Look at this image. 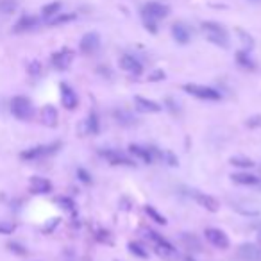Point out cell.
<instances>
[{
  "label": "cell",
  "instance_id": "cell-7",
  "mask_svg": "<svg viewBox=\"0 0 261 261\" xmlns=\"http://www.w3.org/2000/svg\"><path fill=\"white\" fill-rule=\"evenodd\" d=\"M204 236H206V240L211 243V245L217 247V249H220V250L229 249V245H231V242H229L227 234H225V232L222 231V229L207 227L206 231H204Z\"/></svg>",
  "mask_w": 261,
  "mask_h": 261
},
{
  "label": "cell",
  "instance_id": "cell-39",
  "mask_svg": "<svg viewBox=\"0 0 261 261\" xmlns=\"http://www.w3.org/2000/svg\"><path fill=\"white\" fill-rule=\"evenodd\" d=\"M167 160H168V165H172V167H175V165H177V160H175L174 154L168 152V154H167Z\"/></svg>",
  "mask_w": 261,
  "mask_h": 261
},
{
  "label": "cell",
  "instance_id": "cell-6",
  "mask_svg": "<svg viewBox=\"0 0 261 261\" xmlns=\"http://www.w3.org/2000/svg\"><path fill=\"white\" fill-rule=\"evenodd\" d=\"M182 90L188 95H193V97L200 98V100H220L222 98L218 90H215V88H211V86H202V84L188 83L182 86Z\"/></svg>",
  "mask_w": 261,
  "mask_h": 261
},
{
  "label": "cell",
  "instance_id": "cell-25",
  "mask_svg": "<svg viewBox=\"0 0 261 261\" xmlns=\"http://www.w3.org/2000/svg\"><path fill=\"white\" fill-rule=\"evenodd\" d=\"M77 18V15L75 13H59V15H56L54 18H50L48 20V25H52V27H56V25H63V23H68V22H72V20H75Z\"/></svg>",
  "mask_w": 261,
  "mask_h": 261
},
{
  "label": "cell",
  "instance_id": "cell-12",
  "mask_svg": "<svg viewBox=\"0 0 261 261\" xmlns=\"http://www.w3.org/2000/svg\"><path fill=\"white\" fill-rule=\"evenodd\" d=\"M120 66H122V70H125L127 73H130V75L138 77L143 73L142 61H140L138 58H135L133 54H123L122 58H120Z\"/></svg>",
  "mask_w": 261,
  "mask_h": 261
},
{
  "label": "cell",
  "instance_id": "cell-9",
  "mask_svg": "<svg viewBox=\"0 0 261 261\" xmlns=\"http://www.w3.org/2000/svg\"><path fill=\"white\" fill-rule=\"evenodd\" d=\"M73 50L72 48H61V50H58V52H54L52 54V58H50V63H52V66H54L56 70H66V68H70V65H72V61H73Z\"/></svg>",
  "mask_w": 261,
  "mask_h": 261
},
{
  "label": "cell",
  "instance_id": "cell-10",
  "mask_svg": "<svg viewBox=\"0 0 261 261\" xmlns=\"http://www.w3.org/2000/svg\"><path fill=\"white\" fill-rule=\"evenodd\" d=\"M129 152L135 158H138V160L145 165H150L154 161V158L160 156V152H158L154 147H142V145H136V143H130Z\"/></svg>",
  "mask_w": 261,
  "mask_h": 261
},
{
  "label": "cell",
  "instance_id": "cell-36",
  "mask_svg": "<svg viewBox=\"0 0 261 261\" xmlns=\"http://www.w3.org/2000/svg\"><path fill=\"white\" fill-rule=\"evenodd\" d=\"M58 202L63 204V207H66V210H73V200L68 199V197H59Z\"/></svg>",
  "mask_w": 261,
  "mask_h": 261
},
{
  "label": "cell",
  "instance_id": "cell-22",
  "mask_svg": "<svg viewBox=\"0 0 261 261\" xmlns=\"http://www.w3.org/2000/svg\"><path fill=\"white\" fill-rule=\"evenodd\" d=\"M236 61H238V65L242 66V68H245V70H254V68H256V63H254V59L250 58L247 50H240L238 54H236Z\"/></svg>",
  "mask_w": 261,
  "mask_h": 261
},
{
  "label": "cell",
  "instance_id": "cell-17",
  "mask_svg": "<svg viewBox=\"0 0 261 261\" xmlns=\"http://www.w3.org/2000/svg\"><path fill=\"white\" fill-rule=\"evenodd\" d=\"M193 199L195 202L199 204L200 207H204L206 211H211V213H217L220 210V204L215 197L207 195V193H202V192H193Z\"/></svg>",
  "mask_w": 261,
  "mask_h": 261
},
{
  "label": "cell",
  "instance_id": "cell-35",
  "mask_svg": "<svg viewBox=\"0 0 261 261\" xmlns=\"http://www.w3.org/2000/svg\"><path fill=\"white\" fill-rule=\"evenodd\" d=\"M77 177H79L83 182H86V185H90V182H91V175L88 174L84 168H79V170H77Z\"/></svg>",
  "mask_w": 261,
  "mask_h": 261
},
{
  "label": "cell",
  "instance_id": "cell-21",
  "mask_svg": "<svg viewBox=\"0 0 261 261\" xmlns=\"http://www.w3.org/2000/svg\"><path fill=\"white\" fill-rule=\"evenodd\" d=\"M58 118H59V115H58V109L54 108V106H45L43 109H41V122L45 123L47 127H56L58 125Z\"/></svg>",
  "mask_w": 261,
  "mask_h": 261
},
{
  "label": "cell",
  "instance_id": "cell-40",
  "mask_svg": "<svg viewBox=\"0 0 261 261\" xmlns=\"http://www.w3.org/2000/svg\"><path fill=\"white\" fill-rule=\"evenodd\" d=\"M249 2H254V4H257V2H261V0H249Z\"/></svg>",
  "mask_w": 261,
  "mask_h": 261
},
{
  "label": "cell",
  "instance_id": "cell-29",
  "mask_svg": "<svg viewBox=\"0 0 261 261\" xmlns=\"http://www.w3.org/2000/svg\"><path fill=\"white\" fill-rule=\"evenodd\" d=\"M229 163L232 165V167H238V168H252L254 167V161L250 160V158H243V156H234L229 160Z\"/></svg>",
  "mask_w": 261,
  "mask_h": 261
},
{
  "label": "cell",
  "instance_id": "cell-30",
  "mask_svg": "<svg viewBox=\"0 0 261 261\" xmlns=\"http://www.w3.org/2000/svg\"><path fill=\"white\" fill-rule=\"evenodd\" d=\"M182 243H185V245L188 247L190 250H195V252H199V250H200L199 240H197L195 236L188 234V232H182Z\"/></svg>",
  "mask_w": 261,
  "mask_h": 261
},
{
  "label": "cell",
  "instance_id": "cell-1",
  "mask_svg": "<svg viewBox=\"0 0 261 261\" xmlns=\"http://www.w3.org/2000/svg\"><path fill=\"white\" fill-rule=\"evenodd\" d=\"M168 15H170V8H168L167 4H163V2H156V0L143 4L142 11H140L143 25H145V29L152 34L158 33V23H160L161 20L167 18Z\"/></svg>",
  "mask_w": 261,
  "mask_h": 261
},
{
  "label": "cell",
  "instance_id": "cell-28",
  "mask_svg": "<svg viewBox=\"0 0 261 261\" xmlns=\"http://www.w3.org/2000/svg\"><path fill=\"white\" fill-rule=\"evenodd\" d=\"M127 247H129V252H130V254H135L136 257H142V259H145V257H149V250H147L145 247L142 245V243L130 242Z\"/></svg>",
  "mask_w": 261,
  "mask_h": 261
},
{
  "label": "cell",
  "instance_id": "cell-4",
  "mask_svg": "<svg viewBox=\"0 0 261 261\" xmlns=\"http://www.w3.org/2000/svg\"><path fill=\"white\" fill-rule=\"evenodd\" d=\"M61 147L59 142H54V143H47V145H36V147H31V149L23 150L20 154L23 161H36V160H43V158H48L52 154H56Z\"/></svg>",
  "mask_w": 261,
  "mask_h": 261
},
{
  "label": "cell",
  "instance_id": "cell-27",
  "mask_svg": "<svg viewBox=\"0 0 261 261\" xmlns=\"http://www.w3.org/2000/svg\"><path fill=\"white\" fill-rule=\"evenodd\" d=\"M18 6V0H0V15H13Z\"/></svg>",
  "mask_w": 261,
  "mask_h": 261
},
{
  "label": "cell",
  "instance_id": "cell-18",
  "mask_svg": "<svg viewBox=\"0 0 261 261\" xmlns=\"http://www.w3.org/2000/svg\"><path fill=\"white\" fill-rule=\"evenodd\" d=\"M38 23H40V20H38L36 16L23 15L22 18H20L18 22L15 23V27H13V33H15V34L29 33V31L36 29V27H38Z\"/></svg>",
  "mask_w": 261,
  "mask_h": 261
},
{
  "label": "cell",
  "instance_id": "cell-14",
  "mask_svg": "<svg viewBox=\"0 0 261 261\" xmlns=\"http://www.w3.org/2000/svg\"><path fill=\"white\" fill-rule=\"evenodd\" d=\"M172 38L179 45H188L190 40H192V29L185 22H175L172 25Z\"/></svg>",
  "mask_w": 261,
  "mask_h": 261
},
{
  "label": "cell",
  "instance_id": "cell-33",
  "mask_svg": "<svg viewBox=\"0 0 261 261\" xmlns=\"http://www.w3.org/2000/svg\"><path fill=\"white\" fill-rule=\"evenodd\" d=\"M41 70H43V66H41L40 61H31L29 65H27V72H29V75H33V77L41 75Z\"/></svg>",
  "mask_w": 261,
  "mask_h": 261
},
{
  "label": "cell",
  "instance_id": "cell-11",
  "mask_svg": "<svg viewBox=\"0 0 261 261\" xmlns=\"http://www.w3.org/2000/svg\"><path fill=\"white\" fill-rule=\"evenodd\" d=\"M100 48V36L98 33H86L79 41V50L86 56H91Z\"/></svg>",
  "mask_w": 261,
  "mask_h": 261
},
{
  "label": "cell",
  "instance_id": "cell-13",
  "mask_svg": "<svg viewBox=\"0 0 261 261\" xmlns=\"http://www.w3.org/2000/svg\"><path fill=\"white\" fill-rule=\"evenodd\" d=\"M59 91H61V104L65 106L66 109H70V111L75 109L77 104H79V97H77V93L73 91V88L66 83H61L59 84Z\"/></svg>",
  "mask_w": 261,
  "mask_h": 261
},
{
  "label": "cell",
  "instance_id": "cell-16",
  "mask_svg": "<svg viewBox=\"0 0 261 261\" xmlns=\"http://www.w3.org/2000/svg\"><path fill=\"white\" fill-rule=\"evenodd\" d=\"M238 257L243 261H261V247L254 243H243L238 249Z\"/></svg>",
  "mask_w": 261,
  "mask_h": 261
},
{
  "label": "cell",
  "instance_id": "cell-24",
  "mask_svg": "<svg viewBox=\"0 0 261 261\" xmlns=\"http://www.w3.org/2000/svg\"><path fill=\"white\" fill-rule=\"evenodd\" d=\"M59 13H61V2H50V4L43 6V9H41V15H43V18L47 22L50 18H54L56 15H59Z\"/></svg>",
  "mask_w": 261,
  "mask_h": 261
},
{
  "label": "cell",
  "instance_id": "cell-26",
  "mask_svg": "<svg viewBox=\"0 0 261 261\" xmlns=\"http://www.w3.org/2000/svg\"><path fill=\"white\" fill-rule=\"evenodd\" d=\"M113 115H115L116 122L122 123V125H133L135 123V116L130 115L129 111H125V109H116Z\"/></svg>",
  "mask_w": 261,
  "mask_h": 261
},
{
  "label": "cell",
  "instance_id": "cell-38",
  "mask_svg": "<svg viewBox=\"0 0 261 261\" xmlns=\"http://www.w3.org/2000/svg\"><path fill=\"white\" fill-rule=\"evenodd\" d=\"M161 79H165V72H161V70H158V72L150 77V81H161Z\"/></svg>",
  "mask_w": 261,
  "mask_h": 261
},
{
  "label": "cell",
  "instance_id": "cell-3",
  "mask_svg": "<svg viewBox=\"0 0 261 261\" xmlns=\"http://www.w3.org/2000/svg\"><path fill=\"white\" fill-rule=\"evenodd\" d=\"M11 113L18 120H31L34 116V106L29 97L16 95L11 98Z\"/></svg>",
  "mask_w": 261,
  "mask_h": 261
},
{
  "label": "cell",
  "instance_id": "cell-37",
  "mask_svg": "<svg viewBox=\"0 0 261 261\" xmlns=\"http://www.w3.org/2000/svg\"><path fill=\"white\" fill-rule=\"evenodd\" d=\"M13 231H15V225L0 224V234H11Z\"/></svg>",
  "mask_w": 261,
  "mask_h": 261
},
{
  "label": "cell",
  "instance_id": "cell-32",
  "mask_svg": "<svg viewBox=\"0 0 261 261\" xmlns=\"http://www.w3.org/2000/svg\"><path fill=\"white\" fill-rule=\"evenodd\" d=\"M238 34H240V38H242L243 50H247V52L252 50V48H254V40H252V36H249V34H247L245 31H242V29H238Z\"/></svg>",
  "mask_w": 261,
  "mask_h": 261
},
{
  "label": "cell",
  "instance_id": "cell-8",
  "mask_svg": "<svg viewBox=\"0 0 261 261\" xmlns=\"http://www.w3.org/2000/svg\"><path fill=\"white\" fill-rule=\"evenodd\" d=\"M100 156L106 158V160L111 165H115V167H135V161L130 160L129 156H125L123 152H120V150L106 149V150H100Z\"/></svg>",
  "mask_w": 261,
  "mask_h": 261
},
{
  "label": "cell",
  "instance_id": "cell-2",
  "mask_svg": "<svg viewBox=\"0 0 261 261\" xmlns=\"http://www.w3.org/2000/svg\"><path fill=\"white\" fill-rule=\"evenodd\" d=\"M202 34L206 36L207 41L220 48H229V33L222 23L218 22H202L200 23Z\"/></svg>",
  "mask_w": 261,
  "mask_h": 261
},
{
  "label": "cell",
  "instance_id": "cell-20",
  "mask_svg": "<svg viewBox=\"0 0 261 261\" xmlns=\"http://www.w3.org/2000/svg\"><path fill=\"white\" fill-rule=\"evenodd\" d=\"M231 179L236 182V185H242V186H254V185H259L261 177L254 174H249V172H238V174H232Z\"/></svg>",
  "mask_w": 261,
  "mask_h": 261
},
{
  "label": "cell",
  "instance_id": "cell-31",
  "mask_svg": "<svg viewBox=\"0 0 261 261\" xmlns=\"http://www.w3.org/2000/svg\"><path fill=\"white\" fill-rule=\"evenodd\" d=\"M145 213L152 218L156 224H161V225H167V218L163 217L161 213H158V210L154 206H145Z\"/></svg>",
  "mask_w": 261,
  "mask_h": 261
},
{
  "label": "cell",
  "instance_id": "cell-34",
  "mask_svg": "<svg viewBox=\"0 0 261 261\" xmlns=\"http://www.w3.org/2000/svg\"><path fill=\"white\" fill-rule=\"evenodd\" d=\"M8 247H9V250H11V252L20 254V256H25V254H27L25 247L20 245V243H16V242H9V243H8Z\"/></svg>",
  "mask_w": 261,
  "mask_h": 261
},
{
  "label": "cell",
  "instance_id": "cell-15",
  "mask_svg": "<svg viewBox=\"0 0 261 261\" xmlns=\"http://www.w3.org/2000/svg\"><path fill=\"white\" fill-rule=\"evenodd\" d=\"M29 190H31V193H34V195H47V193L52 192V182L45 177L34 175V177H31V181H29Z\"/></svg>",
  "mask_w": 261,
  "mask_h": 261
},
{
  "label": "cell",
  "instance_id": "cell-5",
  "mask_svg": "<svg viewBox=\"0 0 261 261\" xmlns=\"http://www.w3.org/2000/svg\"><path fill=\"white\" fill-rule=\"evenodd\" d=\"M147 234H149V238L152 240L154 249H156V252L160 254L161 257H165V259H175V257H177V250H175V247L172 245L167 238H163L160 232L149 231Z\"/></svg>",
  "mask_w": 261,
  "mask_h": 261
},
{
  "label": "cell",
  "instance_id": "cell-19",
  "mask_svg": "<svg viewBox=\"0 0 261 261\" xmlns=\"http://www.w3.org/2000/svg\"><path fill=\"white\" fill-rule=\"evenodd\" d=\"M135 106L142 113H160L163 109V106L158 104L156 100H150V98H145L142 95H136L135 97Z\"/></svg>",
  "mask_w": 261,
  "mask_h": 261
},
{
  "label": "cell",
  "instance_id": "cell-23",
  "mask_svg": "<svg viewBox=\"0 0 261 261\" xmlns=\"http://www.w3.org/2000/svg\"><path fill=\"white\" fill-rule=\"evenodd\" d=\"M86 130L88 135H98L100 130V122H98V115L95 111H91L86 118Z\"/></svg>",
  "mask_w": 261,
  "mask_h": 261
}]
</instances>
